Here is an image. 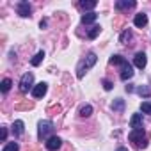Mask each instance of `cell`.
Masks as SVG:
<instances>
[{"instance_id": "5bb4252c", "label": "cell", "mask_w": 151, "mask_h": 151, "mask_svg": "<svg viewBox=\"0 0 151 151\" xmlns=\"http://www.w3.org/2000/svg\"><path fill=\"white\" fill-rule=\"evenodd\" d=\"M130 126L132 128H142V114H133L130 119Z\"/></svg>"}, {"instance_id": "7a4b0ae2", "label": "cell", "mask_w": 151, "mask_h": 151, "mask_svg": "<svg viewBox=\"0 0 151 151\" xmlns=\"http://www.w3.org/2000/svg\"><path fill=\"white\" fill-rule=\"evenodd\" d=\"M94 64H96V55H94V53H89V55L86 57V60H82V62L78 64V69H77L78 73H77V77H78V78H84L86 71L91 69Z\"/></svg>"}, {"instance_id": "4fadbf2b", "label": "cell", "mask_w": 151, "mask_h": 151, "mask_svg": "<svg viewBox=\"0 0 151 151\" xmlns=\"http://www.w3.org/2000/svg\"><path fill=\"white\" fill-rule=\"evenodd\" d=\"M23 126H25V124H23V121H20V119H18V121H14V124H13V135L22 137V135H23V132H25V130H23Z\"/></svg>"}, {"instance_id": "9c48e42d", "label": "cell", "mask_w": 151, "mask_h": 151, "mask_svg": "<svg viewBox=\"0 0 151 151\" xmlns=\"http://www.w3.org/2000/svg\"><path fill=\"white\" fill-rule=\"evenodd\" d=\"M133 64H135L139 69L146 68V64H147V57H146V53H144V52H139V53L133 57Z\"/></svg>"}, {"instance_id": "3957f363", "label": "cell", "mask_w": 151, "mask_h": 151, "mask_svg": "<svg viewBox=\"0 0 151 151\" xmlns=\"http://www.w3.org/2000/svg\"><path fill=\"white\" fill-rule=\"evenodd\" d=\"M53 132V123L52 121H39L37 124V139L43 140V139H48V135Z\"/></svg>"}, {"instance_id": "277c9868", "label": "cell", "mask_w": 151, "mask_h": 151, "mask_svg": "<svg viewBox=\"0 0 151 151\" xmlns=\"http://www.w3.org/2000/svg\"><path fill=\"white\" fill-rule=\"evenodd\" d=\"M32 82H34V75L32 73H25L22 77V80H20V91L25 94V93H29V89H34Z\"/></svg>"}, {"instance_id": "52a82bcc", "label": "cell", "mask_w": 151, "mask_h": 151, "mask_svg": "<svg viewBox=\"0 0 151 151\" xmlns=\"http://www.w3.org/2000/svg\"><path fill=\"white\" fill-rule=\"evenodd\" d=\"M137 6L135 0H117L116 2V9L117 11H128V9H133Z\"/></svg>"}, {"instance_id": "4316f807", "label": "cell", "mask_w": 151, "mask_h": 151, "mask_svg": "<svg viewBox=\"0 0 151 151\" xmlns=\"http://www.w3.org/2000/svg\"><path fill=\"white\" fill-rule=\"evenodd\" d=\"M103 87H105V91H110L112 89V82L110 80H103Z\"/></svg>"}, {"instance_id": "d6986e66", "label": "cell", "mask_w": 151, "mask_h": 151, "mask_svg": "<svg viewBox=\"0 0 151 151\" xmlns=\"http://www.w3.org/2000/svg\"><path fill=\"white\" fill-rule=\"evenodd\" d=\"M43 59H45V52L41 50V52H37V53H36V55L30 59V64H32V66H39Z\"/></svg>"}, {"instance_id": "484cf974", "label": "cell", "mask_w": 151, "mask_h": 151, "mask_svg": "<svg viewBox=\"0 0 151 151\" xmlns=\"http://www.w3.org/2000/svg\"><path fill=\"white\" fill-rule=\"evenodd\" d=\"M0 139H2V142H6V139H7V128H6V126H2V133H0Z\"/></svg>"}, {"instance_id": "7c38bea8", "label": "cell", "mask_w": 151, "mask_h": 151, "mask_svg": "<svg viewBox=\"0 0 151 151\" xmlns=\"http://www.w3.org/2000/svg\"><path fill=\"white\" fill-rule=\"evenodd\" d=\"M96 0H82V2H78V7L80 9H84V11H91V9H94L96 7Z\"/></svg>"}, {"instance_id": "d4e9b609", "label": "cell", "mask_w": 151, "mask_h": 151, "mask_svg": "<svg viewBox=\"0 0 151 151\" xmlns=\"http://www.w3.org/2000/svg\"><path fill=\"white\" fill-rule=\"evenodd\" d=\"M140 110L144 114H151V101H142L140 103Z\"/></svg>"}, {"instance_id": "ba28073f", "label": "cell", "mask_w": 151, "mask_h": 151, "mask_svg": "<svg viewBox=\"0 0 151 151\" xmlns=\"http://www.w3.org/2000/svg\"><path fill=\"white\" fill-rule=\"evenodd\" d=\"M62 146V140H60V137H50L48 140H46V149H50V151H57L59 147Z\"/></svg>"}, {"instance_id": "cb8c5ba5", "label": "cell", "mask_w": 151, "mask_h": 151, "mask_svg": "<svg viewBox=\"0 0 151 151\" xmlns=\"http://www.w3.org/2000/svg\"><path fill=\"white\" fill-rule=\"evenodd\" d=\"M2 151H20V146H18V142H7Z\"/></svg>"}, {"instance_id": "8992f818", "label": "cell", "mask_w": 151, "mask_h": 151, "mask_svg": "<svg viewBox=\"0 0 151 151\" xmlns=\"http://www.w3.org/2000/svg\"><path fill=\"white\" fill-rule=\"evenodd\" d=\"M16 11H18V14H20V16L27 18V16H30V13H32V6L23 0V2H20V4L16 6Z\"/></svg>"}, {"instance_id": "5b68a950", "label": "cell", "mask_w": 151, "mask_h": 151, "mask_svg": "<svg viewBox=\"0 0 151 151\" xmlns=\"http://www.w3.org/2000/svg\"><path fill=\"white\" fill-rule=\"evenodd\" d=\"M46 91H48V84L41 82V84L34 86V89H32V96H34L36 100H41V98H43V96L46 94Z\"/></svg>"}, {"instance_id": "6da1fadb", "label": "cell", "mask_w": 151, "mask_h": 151, "mask_svg": "<svg viewBox=\"0 0 151 151\" xmlns=\"http://www.w3.org/2000/svg\"><path fill=\"white\" fill-rule=\"evenodd\" d=\"M144 135H146L144 128H133V130L130 132L128 139L135 144V147H146V139H144Z\"/></svg>"}, {"instance_id": "44dd1931", "label": "cell", "mask_w": 151, "mask_h": 151, "mask_svg": "<svg viewBox=\"0 0 151 151\" xmlns=\"http://www.w3.org/2000/svg\"><path fill=\"white\" fill-rule=\"evenodd\" d=\"M137 93H139L140 96H144V98H149V96H151V89L146 87V86H139V87H137Z\"/></svg>"}, {"instance_id": "ac0fdd59", "label": "cell", "mask_w": 151, "mask_h": 151, "mask_svg": "<svg viewBox=\"0 0 151 151\" xmlns=\"http://www.w3.org/2000/svg\"><path fill=\"white\" fill-rule=\"evenodd\" d=\"M91 114H93V107L91 105H82L80 110H78V116L80 117H89Z\"/></svg>"}, {"instance_id": "ffe728a7", "label": "cell", "mask_w": 151, "mask_h": 151, "mask_svg": "<svg viewBox=\"0 0 151 151\" xmlns=\"http://www.w3.org/2000/svg\"><path fill=\"white\" fill-rule=\"evenodd\" d=\"M11 86H13V82H11V78H4V80H2V84H0V89H2V93L6 94V93H9V89H11Z\"/></svg>"}, {"instance_id": "30bf717a", "label": "cell", "mask_w": 151, "mask_h": 151, "mask_svg": "<svg viewBox=\"0 0 151 151\" xmlns=\"http://www.w3.org/2000/svg\"><path fill=\"white\" fill-rule=\"evenodd\" d=\"M133 23H135V27L142 29V27H146V23H147V16H146L144 13H139V14H135Z\"/></svg>"}, {"instance_id": "603a6c76", "label": "cell", "mask_w": 151, "mask_h": 151, "mask_svg": "<svg viewBox=\"0 0 151 151\" xmlns=\"http://www.w3.org/2000/svg\"><path fill=\"white\" fill-rule=\"evenodd\" d=\"M130 39H132V30H124V32L121 34V37H119V41H121L123 45H128Z\"/></svg>"}, {"instance_id": "7402d4cb", "label": "cell", "mask_w": 151, "mask_h": 151, "mask_svg": "<svg viewBox=\"0 0 151 151\" xmlns=\"http://www.w3.org/2000/svg\"><path fill=\"white\" fill-rule=\"evenodd\" d=\"M100 32H101V27L94 25V27H93V29H91V30L87 32V37H89V39H94L96 36H100Z\"/></svg>"}, {"instance_id": "83f0119b", "label": "cell", "mask_w": 151, "mask_h": 151, "mask_svg": "<svg viewBox=\"0 0 151 151\" xmlns=\"http://www.w3.org/2000/svg\"><path fill=\"white\" fill-rule=\"evenodd\" d=\"M46 25H48V22H46V20H41V23H39V27H41V29H45Z\"/></svg>"}, {"instance_id": "8fae6325", "label": "cell", "mask_w": 151, "mask_h": 151, "mask_svg": "<svg viewBox=\"0 0 151 151\" xmlns=\"http://www.w3.org/2000/svg\"><path fill=\"white\" fill-rule=\"evenodd\" d=\"M119 77H121V80L123 82H126V80H130L132 77H133V69H132V66L128 64V66H124L123 69H121V75H119Z\"/></svg>"}, {"instance_id": "e0dca14e", "label": "cell", "mask_w": 151, "mask_h": 151, "mask_svg": "<svg viewBox=\"0 0 151 151\" xmlns=\"http://www.w3.org/2000/svg\"><path fill=\"white\" fill-rule=\"evenodd\" d=\"M112 110L114 112H123L124 110V100H121V98H117V100H114V103H112Z\"/></svg>"}, {"instance_id": "f1b7e54d", "label": "cell", "mask_w": 151, "mask_h": 151, "mask_svg": "<svg viewBox=\"0 0 151 151\" xmlns=\"http://www.w3.org/2000/svg\"><path fill=\"white\" fill-rule=\"evenodd\" d=\"M117 151H128V149H126V147H119Z\"/></svg>"}, {"instance_id": "9a60e30c", "label": "cell", "mask_w": 151, "mask_h": 151, "mask_svg": "<svg viewBox=\"0 0 151 151\" xmlns=\"http://www.w3.org/2000/svg\"><path fill=\"white\" fill-rule=\"evenodd\" d=\"M110 64H117V66L124 68V66H128V60L124 57H121V55H112L110 57Z\"/></svg>"}, {"instance_id": "2e32d148", "label": "cell", "mask_w": 151, "mask_h": 151, "mask_svg": "<svg viewBox=\"0 0 151 151\" xmlns=\"http://www.w3.org/2000/svg\"><path fill=\"white\" fill-rule=\"evenodd\" d=\"M96 18H98L96 13H86V14H82V23L84 25H89V23L96 22Z\"/></svg>"}]
</instances>
